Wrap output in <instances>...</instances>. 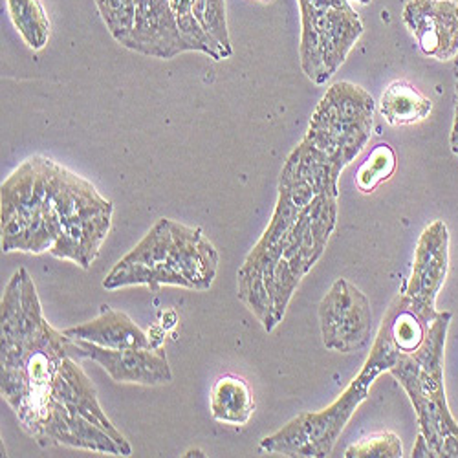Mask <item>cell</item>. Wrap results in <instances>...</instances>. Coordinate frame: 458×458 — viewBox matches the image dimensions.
Masks as SVG:
<instances>
[{"label":"cell","mask_w":458,"mask_h":458,"mask_svg":"<svg viewBox=\"0 0 458 458\" xmlns=\"http://www.w3.org/2000/svg\"><path fill=\"white\" fill-rule=\"evenodd\" d=\"M80 361L78 343L48 323L31 276L19 268L0 299L3 398L41 447L131 456Z\"/></svg>","instance_id":"1"},{"label":"cell","mask_w":458,"mask_h":458,"mask_svg":"<svg viewBox=\"0 0 458 458\" xmlns=\"http://www.w3.org/2000/svg\"><path fill=\"white\" fill-rule=\"evenodd\" d=\"M339 176L304 140L284 162L272 220L237 274L239 299L266 332L284 319L301 281L327 250L337 224Z\"/></svg>","instance_id":"2"},{"label":"cell","mask_w":458,"mask_h":458,"mask_svg":"<svg viewBox=\"0 0 458 458\" xmlns=\"http://www.w3.org/2000/svg\"><path fill=\"white\" fill-rule=\"evenodd\" d=\"M114 206L83 176L28 158L0 185L3 251L50 253L89 270L112 227Z\"/></svg>","instance_id":"3"},{"label":"cell","mask_w":458,"mask_h":458,"mask_svg":"<svg viewBox=\"0 0 458 458\" xmlns=\"http://www.w3.org/2000/svg\"><path fill=\"white\" fill-rule=\"evenodd\" d=\"M213 268V246L202 227L160 218L148 233L110 270L103 288L162 286L200 290Z\"/></svg>","instance_id":"4"},{"label":"cell","mask_w":458,"mask_h":458,"mask_svg":"<svg viewBox=\"0 0 458 458\" xmlns=\"http://www.w3.org/2000/svg\"><path fill=\"white\" fill-rule=\"evenodd\" d=\"M451 312H440L422 345L400 354L389 369L407 393L431 456L458 458V422L451 414L444 387V351Z\"/></svg>","instance_id":"5"},{"label":"cell","mask_w":458,"mask_h":458,"mask_svg":"<svg viewBox=\"0 0 458 458\" xmlns=\"http://www.w3.org/2000/svg\"><path fill=\"white\" fill-rule=\"evenodd\" d=\"M398 356L400 354L393 347L389 337L377 328V335L372 343L365 365L351 381V386L341 393V396L319 412L304 411L297 414L279 431L264 437L260 440V449L266 453L301 458L328 456L334 451L343 429L351 422L352 414L369 398L376 377L389 372Z\"/></svg>","instance_id":"6"},{"label":"cell","mask_w":458,"mask_h":458,"mask_svg":"<svg viewBox=\"0 0 458 458\" xmlns=\"http://www.w3.org/2000/svg\"><path fill=\"white\" fill-rule=\"evenodd\" d=\"M374 108L376 103L365 89L337 81L318 103L302 140L343 173L370 140Z\"/></svg>","instance_id":"7"},{"label":"cell","mask_w":458,"mask_h":458,"mask_svg":"<svg viewBox=\"0 0 458 458\" xmlns=\"http://www.w3.org/2000/svg\"><path fill=\"white\" fill-rule=\"evenodd\" d=\"M301 8V68L316 85H325L347 61L363 35L360 15L347 3L297 0Z\"/></svg>","instance_id":"8"},{"label":"cell","mask_w":458,"mask_h":458,"mask_svg":"<svg viewBox=\"0 0 458 458\" xmlns=\"http://www.w3.org/2000/svg\"><path fill=\"white\" fill-rule=\"evenodd\" d=\"M318 314L325 349L352 354L363 351L370 343V301L347 279H337L330 286L319 302Z\"/></svg>","instance_id":"9"},{"label":"cell","mask_w":458,"mask_h":458,"mask_svg":"<svg viewBox=\"0 0 458 458\" xmlns=\"http://www.w3.org/2000/svg\"><path fill=\"white\" fill-rule=\"evenodd\" d=\"M449 272V229L444 220L431 222L418 239L412 272L405 286L411 309L426 323L438 318L437 297Z\"/></svg>","instance_id":"10"},{"label":"cell","mask_w":458,"mask_h":458,"mask_svg":"<svg viewBox=\"0 0 458 458\" xmlns=\"http://www.w3.org/2000/svg\"><path fill=\"white\" fill-rule=\"evenodd\" d=\"M78 343V356L98 363L114 381L136 386H164L173 381V370L162 347L155 349H105L85 339Z\"/></svg>","instance_id":"11"},{"label":"cell","mask_w":458,"mask_h":458,"mask_svg":"<svg viewBox=\"0 0 458 458\" xmlns=\"http://www.w3.org/2000/svg\"><path fill=\"white\" fill-rule=\"evenodd\" d=\"M402 19L428 57L451 61L458 55V0H409Z\"/></svg>","instance_id":"12"},{"label":"cell","mask_w":458,"mask_h":458,"mask_svg":"<svg viewBox=\"0 0 458 458\" xmlns=\"http://www.w3.org/2000/svg\"><path fill=\"white\" fill-rule=\"evenodd\" d=\"M122 47L157 59H173L191 52L171 0H136L134 28Z\"/></svg>","instance_id":"13"},{"label":"cell","mask_w":458,"mask_h":458,"mask_svg":"<svg viewBox=\"0 0 458 458\" xmlns=\"http://www.w3.org/2000/svg\"><path fill=\"white\" fill-rule=\"evenodd\" d=\"M101 314L92 321L66 328L72 339H85L105 349H155L150 337L123 312L101 307Z\"/></svg>","instance_id":"14"},{"label":"cell","mask_w":458,"mask_h":458,"mask_svg":"<svg viewBox=\"0 0 458 458\" xmlns=\"http://www.w3.org/2000/svg\"><path fill=\"white\" fill-rule=\"evenodd\" d=\"M209 411L220 424L246 426L255 411V400L246 381L235 374L220 376L211 387Z\"/></svg>","instance_id":"15"},{"label":"cell","mask_w":458,"mask_h":458,"mask_svg":"<svg viewBox=\"0 0 458 458\" xmlns=\"http://www.w3.org/2000/svg\"><path fill=\"white\" fill-rule=\"evenodd\" d=\"M433 110V103L407 81L391 83L379 99V112L393 127L424 122Z\"/></svg>","instance_id":"16"},{"label":"cell","mask_w":458,"mask_h":458,"mask_svg":"<svg viewBox=\"0 0 458 458\" xmlns=\"http://www.w3.org/2000/svg\"><path fill=\"white\" fill-rule=\"evenodd\" d=\"M13 26L31 50H43L50 39V19L41 0H6Z\"/></svg>","instance_id":"17"},{"label":"cell","mask_w":458,"mask_h":458,"mask_svg":"<svg viewBox=\"0 0 458 458\" xmlns=\"http://www.w3.org/2000/svg\"><path fill=\"white\" fill-rule=\"evenodd\" d=\"M396 165L398 162L394 148L387 143H379L370 150L367 160L360 165L356 173V187L365 195L372 193L377 185L387 182L394 174Z\"/></svg>","instance_id":"18"},{"label":"cell","mask_w":458,"mask_h":458,"mask_svg":"<svg viewBox=\"0 0 458 458\" xmlns=\"http://www.w3.org/2000/svg\"><path fill=\"white\" fill-rule=\"evenodd\" d=\"M96 6L110 35L123 45L134 28L136 0H96Z\"/></svg>","instance_id":"19"},{"label":"cell","mask_w":458,"mask_h":458,"mask_svg":"<svg viewBox=\"0 0 458 458\" xmlns=\"http://www.w3.org/2000/svg\"><path fill=\"white\" fill-rule=\"evenodd\" d=\"M403 445L396 433L377 431L349 445L345 458H402Z\"/></svg>","instance_id":"20"},{"label":"cell","mask_w":458,"mask_h":458,"mask_svg":"<svg viewBox=\"0 0 458 458\" xmlns=\"http://www.w3.org/2000/svg\"><path fill=\"white\" fill-rule=\"evenodd\" d=\"M202 26L215 37L216 43L224 48V52L232 57L233 48H232V39H229V30H227L225 0H206Z\"/></svg>","instance_id":"21"},{"label":"cell","mask_w":458,"mask_h":458,"mask_svg":"<svg viewBox=\"0 0 458 458\" xmlns=\"http://www.w3.org/2000/svg\"><path fill=\"white\" fill-rule=\"evenodd\" d=\"M412 456H431L429 445H428V442L422 435H418V440H416L414 449H412Z\"/></svg>","instance_id":"22"},{"label":"cell","mask_w":458,"mask_h":458,"mask_svg":"<svg viewBox=\"0 0 458 458\" xmlns=\"http://www.w3.org/2000/svg\"><path fill=\"white\" fill-rule=\"evenodd\" d=\"M356 3H360V4L367 6V4H370V3H372V0H356Z\"/></svg>","instance_id":"23"}]
</instances>
